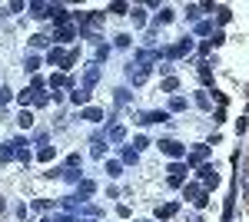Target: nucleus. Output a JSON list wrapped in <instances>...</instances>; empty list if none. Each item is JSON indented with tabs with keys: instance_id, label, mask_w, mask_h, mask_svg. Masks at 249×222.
I'll return each instance as SVG.
<instances>
[{
	"instance_id": "nucleus-1",
	"label": "nucleus",
	"mask_w": 249,
	"mask_h": 222,
	"mask_svg": "<svg viewBox=\"0 0 249 222\" xmlns=\"http://www.w3.org/2000/svg\"><path fill=\"white\" fill-rule=\"evenodd\" d=\"M156 146L163 149L166 156H173V159H179V156H186V146H183V143H176V139H160Z\"/></svg>"
},
{
	"instance_id": "nucleus-2",
	"label": "nucleus",
	"mask_w": 249,
	"mask_h": 222,
	"mask_svg": "<svg viewBox=\"0 0 249 222\" xmlns=\"http://www.w3.org/2000/svg\"><path fill=\"white\" fill-rule=\"evenodd\" d=\"M199 179H203L206 186H216V183H219V176H216V166L203 163V166H199Z\"/></svg>"
},
{
	"instance_id": "nucleus-3",
	"label": "nucleus",
	"mask_w": 249,
	"mask_h": 222,
	"mask_svg": "<svg viewBox=\"0 0 249 222\" xmlns=\"http://www.w3.org/2000/svg\"><path fill=\"white\" fill-rule=\"evenodd\" d=\"M166 120H170L166 113H160V110H150V113H143V116H140L136 123H143V126H150V123H166Z\"/></svg>"
},
{
	"instance_id": "nucleus-4",
	"label": "nucleus",
	"mask_w": 249,
	"mask_h": 222,
	"mask_svg": "<svg viewBox=\"0 0 249 222\" xmlns=\"http://www.w3.org/2000/svg\"><path fill=\"white\" fill-rule=\"evenodd\" d=\"M186 199H193L196 205H206V192H203V186H186Z\"/></svg>"
},
{
	"instance_id": "nucleus-5",
	"label": "nucleus",
	"mask_w": 249,
	"mask_h": 222,
	"mask_svg": "<svg viewBox=\"0 0 249 222\" xmlns=\"http://www.w3.org/2000/svg\"><path fill=\"white\" fill-rule=\"evenodd\" d=\"M183 176H186V166L183 163H173L170 166V186H183Z\"/></svg>"
},
{
	"instance_id": "nucleus-6",
	"label": "nucleus",
	"mask_w": 249,
	"mask_h": 222,
	"mask_svg": "<svg viewBox=\"0 0 249 222\" xmlns=\"http://www.w3.org/2000/svg\"><path fill=\"white\" fill-rule=\"evenodd\" d=\"M50 10H53V3H30V17H37V20H43V17H50Z\"/></svg>"
},
{
	"instance_id": "nucleus-7",
	"label": "nucleus",
	"mask_w": 249,
	"mask_h": 222,
	"mask_svg": "<svg viewBox=\"0 0 249 222\" xmlns=\"http://www.w3.org/2000/svg\"><path fill=\"white\" fill-rule=\"evenodd\" d=\"M190 50H193V40H190V37H183L179 43H176V47H170L166 53H170V56H183V53H190Z\"/></svg>"
},
{
	"instance_id": "nucleus-8",
	"label": "nucleus",
	"mask_w": 249,
	"mask_h": 222,
	"mask_svg": "<svg viewBox=\"0 0 249 222\" xmlns=\"http://www.w3.org/2000/svg\"><path fill=\"white\" fill-rule=\"evenodd\" d=\"M156 60H160V53H156V50H140V53H136V67H146V63H156Z\"/></svg>"
},
{
	"instance_id": "nucleus-9",
	"label": "nucleus",
	"mask_w": 249,
	"mask_h": 222,
	"mask_svg": "<svg viewBox=\"0 0 249 222\" xmlns=\"http://www.w3.org/2000/svg\"><path fill=\"white\" fill-rule=\"evenodd\" d=\"M126 76H130L133 83H143V80H146V70H143V67H136V63H130V67H126Z\"/></svg>"
},
{
	"instance_id": "nucleus-10",
	"label": "nucleus",
	"mask_w": 249,
	"mask_h": 222,
	"mask_svg": "<svg viewBox=\"0 0 249 222\" xmlns=\"http://www.w3.org/2000/svg\"><path fill=\"white\" fill-rule=\"evenodd\" d=\"M107 139H113V143H123V139H126V130H123L120 123H113V126L107 130Z\"/></svg>"
},
{
	"instance_id": "nucleus-11",
	"label": "nucleus",
	"mask_w": 249,
	"mask_h": 222,
	"mask_svg": "<svg viewBox=\"0 0 249 222\" xmlns=\"http://www.w3.org/2000/svg\"><path fill=\"white\" fill-rule=\"evenodd\" d=\"M63 60H67V53H63V50H57V47L47 53V63H50V67H63Z\"/></svg>"
},
{
	"instance_id": "nucleus-12",
	"label": "nucleus",
	"mask_w": 249,
	"mask_h": 222,
	"mask_svg": "<svg viewBox=\"0 0 249 222\" xmlns=\"http://www.w3.org/2000/svg\"><path fill=\"white\" fill-rule=\"evenodd\" d=\"M210 156V146H193V153H190V163H203Z\"/></svg>"
},
{
	"instance_id": "nucleus-13",
	"label": "nucleus",
	"mask_w": 249,
	"mask_h": 222,
	"mask_svg": "<svg viewBox=\"0 0 249 222\" xmlns=\"http://www.w3.org/2000/svg\"><path fill=\"white\" fill-rule=\"evenodd\" d=\"M206 10H213V3H206V7H196V3H193V7H186V17H190V20H199Z\"/></svg>"
},
{
	"instance_id": "nucleus-14",
	"label": "nucleus",
	"mask_w": 249,
	"mask_h": 222,
	"mask_svg": "<svg viewBox=\"0 0 249 222\" xmlns=\"http://www.w3.org/2000/svg\"><path fill=\"white\" fill-rule=\"evenodd\" d=\"M96 80H100V67H90V70H87V76H83V90H90Z\"/></svg>"
},
{
	"instance_id": "nucleus-15",
	"label": "nucleus",
	"mask_w": 249,
	"mask_h": 222,
	"mask_svg": "<svg viewBox=\"0 0 249 222\" xmlns=\"http://www.w3.org/2000/svg\"><path fill=\"white\" fill-rule=\"evenodd\" d=\"M156 216H160V219H170V216H176V203H166V205H156Z\"/></svg>"
},
{
	"instance_id": "nucleus-16",
	"label": "nucleus",
	"mask_w": 249,
	"mask_h": 222,
	"mask_svg": "<svg viewBox=\"0 0 249 222\" xmlns=\"http://www.w3.org/2000/svg\"><path fill=\"white\" fill-rule=\"evenodd\" d=\"M93 192H96L93 179H80V196H83V199H87V196H93Z\"/></svg>"
},
{
	"instance_id": "nucleus-17",
	"label": "nucleus",
	"mask_w": 249,
	"mask_h": 222,
	"mask_svg": "<svg viewBox=\"0 0 249 222\" xmlns=\"http://www.w3.org/2000/svg\"><path fill=\"white\" fill-rule=\"evenodd\" d=\"M160 90H163V93H176V90H179V80H176V76H166V80L160 83Z\"/></svg>"
},
{
	"instance_id": "nucleus-18",
	"label": "nucleus",
	"mask_w": 249,
	"mask_h": 222,
	"mask_svg": "<svg viewBox=\"0 0 249 222\" xmlns=\"http://www.w3.org/2000/svg\"><path fill=\"white\" fill-rule=\"evenodd\" d=\"M83 120H90V123H100V120H103V110H96V106H87V110H83Z\"/></svg>"
},
{
	"instance_id": "nucleus-19",
	"label": "nucleus",
	"mask_w": 249,
	"mask_h": 222,
	"mask_svg": "<svg viewBox=\"0 0 249 222\" xmlns=\"http://www.w3.org/2000/svg\"><path fill=\"white\" fill-rule=\"evenodd\" d=\"M170 20H173V10H170V7H163V10L156 14V20H153V23H156V27H163V23H170Z\"/></svg>"
},
{
	"instance_id": "nucleus-20",
	"label": "nucleus",
	"mask_w": 249,
	"mask_h": 222,
	"mask_svg": "<svg viewBox=\"0 0 249 222\" xmlns=\"http://www.w3.org/2000/svg\"><path fill=\"white\" fill-rule=\"evenodd\" d=\"M70 100H73L77 106H80V103H90V90H73V93H70Z\"/></svg>"
},
{
	"instance_id": "nucleus-21",
	"label": "nucleus",
	"mask_w": 249,
	"mask_h": 222,
	"mask_svg": "<svg viewBox=\"0 0 249 222\" xmlns=\"http://www.w3.org/2000/svg\"><path fill=\"white\" fill-rule=\"evenodd\" d=\"M17 153H14V143H7V146H0V163H10Z\"/></svg>"
},
{
	"instance_id": "nucleus-22",
	"label": "nucleus",
	"mask_w": 249,
	"mask_h": 222,
	"mask_svg": "<svg viewBox=\"0 0 249 222\" xmlns=\"http://www.w3.org/2000/svg\"><path fill=\"white\" fill-rule=\"evenodd\" d=\"M136 159H140V153H136L133 146H123V163H133L136 166Z\"/></svg>"
},
{
	"instance_id": "nucleus-23",
	"label": "nucleus",
	"mask_w": 249,
	"mask_h": 222,
	"mask_svg": "<svg viewBox=\"0 0 249 222\" xmlns=\"http://www.w3.org/2000/svg\"><path fill=\"white\" fill-rule=\"evenodd\" d=\"M103 149H107V139H103V136H93V156L96 159L103 156Z\"/></svg>"
},
{
	"instance_id": "nucleus-24",
	"label": "nucleus",
	"mask_w": 249,
	"mask_h": 222,
	"mask_svg": "<svg viewBox=\"0 0 249 222\" xmlns=\"http://www.w3.org/2000/svg\"><path fill=\"white\" fill-rule=\"evenodd\" d=\"M17 123L23 126V130H30V126H34V113H27V110H23V113L17 116Z\"/></svg>"
},
{
	"instance_id": "nucleus-25",
	"label": "nucleus",
	"mask_w": 249,
	"mask_h": 222,
	"mask_svg": "<svg viewBox=\"0 0 249 222\" xmlns=\"http://www.w3.org/2000/svg\"><path fill=\"white\" fill-rule=\"evenodd\" d=\"M50 86H70V76H63V73H53V76H50Z\"/></svg>"
},
{
	"instance_id": "nucleus-26",
	"label": "nucleus",
	"mask_w": 249,
	"mask_h": 222,
	"mask_svg": "<svg viewBox=\"0 0 249 222\" xmlns=\"http://www.w3.org/2000/svg\"><path fill=\"white\" fill-rule=\"evenodd\" d=\"M73 37H77L73 27H60V30H57V40H73Z\"/></svg>"
},
{
	"instance_id": "nucleus-27",
	"label": "nucleus",
	"mask_w": 249,
	"mask_h": 222,
	"mask_svg": "<svg viewBox=\"0 0 249 222\" xmlns=\"http://www.w3.org/2000/svg\"><path fill=\"white\" fill-rule=\"evenodd\" d=\"M47 103H50V96L43 90H34V106H47Z\"/></svg>"
},
{
	"instance_id": "nucleus-28",
	"label": "nucleus",
	"mask_w": 249,
	"mask_h": 222,
	"mask_svg": "<svg viewBox=\"0 0 249 222\" xmlns=\"http://www.w3.org/2000/svg\"><path fill=\"white\" fill-rule=\"evenodd\" d=\"M113 100L120 106H126V103H130V90H113Z\"/></svg>"
},
{
	"instance_id": "nucleus-29",
	"label": "nucleus",
	"mask_w": 249,
	"mask_h": 222,
	"mask_svg": "<svg viewBox=\"0 0 249 222\" xmlns=\"http://www.w3.org/2000/svg\"><path fill=\"white\" fill-rule=\"evenodd\" d=\"M130 17H133V23L140 27V23L146 20V10H143V7H133V10H130Z\"/></svg>"
},
{
	"instance_id": "nucleus-30",
	"label": "nucleus",
	"mask_w": 249,
	"mask_h": 222,
	"mask_svg": "<svg viewBox=\"0 0 249 222\" xmlns=\"http://www.w3.org/2000/svg\"><path fill=\"white\" fill-rule=\"evenodd\" d=\"M37 67H40L37 56H27V60H23V70H27V73H37Z\"/></svg>"
},
{
	"instance_id": "nucleus-31",
	"label": "nucleus",
	"mask_w": 249,
	"mask_h": 222,
	"mask_svg": "<svg viewBox=\"0 0 249 222\" xmlns=\"http://www.w3.org/2000/svg\"><path fill=\"white\" fill-rule=\"evenodd\" d=\"M77 60H80V50H70V53H67V60H63V70H70Z\"/></svg>"
},
{
	"instance_id": "nucleus-32",
	"label": "nucleus",
	"mask_w": 249,
	"mask_h": 222,
	"mask_svg": "<svg viewBox=\"0 0 249 222\" xmlns=\"http://www.w3.org/2000/svg\"><path fill=\"white\" fill-rule=\"evenodd\" d=\"M170 110H173V113H179V110H186V100H183V96H173V103H170Z\"/></svg>"
},
{
	"instance_id": "nucleus-33",
	"label": "nucleus",
	"mask_w": 249,
	"mask_h": 222,
	"mask_svg": "<svg viewBox=\"0 0 249 222\" xmlns=\"http://www.w3.org/2000/svg\"><path fill=\"white\" fill-rule=\"evenodd\" d=\"M17 100L23 103V106H27V103H34V86H30V90H23V93H17Z\"/></svg>"
},
{
	"instance_id": "nucleus-34",
	"label": "nucleus",
	"mask_w": 249,
	"mask_h": 222,
	"mask_svg": "<svg viewBox=\"0 0 249 222\" xmlns=\"http://www.w3.org/2000/svg\"><path fill=\"white\" fill-rule=\"evenodd\" d=\"M196 103H199L203 110H210V106H213V103H210V93H196Z\"/></svg>"
},
{
	"instance_id": "nucleus-35",
	"label": "nucleus",
	"mask_w": 249,
	"mask_h": 222,
	"mask_svg": "<svg viewBox=\"0 0 249 222\" xmlns=\"http://www.w3.org/2000/svg\"><path fill=\"white\" fill-rule=\"evenodd\" d=\"M53 156H57V149H50V146H43V149H40V159H43V163H50Z\"/></svg>"
},
{
	"instance_id": "nucleus-36",
	"label": "nucleus",
	"mask_w": 249,
	"mask_h": 222,
	"mask_svg": "<svg viewBox=\"0 0 249 222\" xmlns=\"http://www.w3.org/2000/svg\"><path fill=\"white\" fill-rule=\"evenodd\" d=\"M50 43V37H43V34H37V37H30V47H47Z\"/></svg>"
},
{
	"instance_id": "nucleus-37",
	"label": "nucleus",
	"mask_w": 249,
	"mask_h": 222,
	"mask_svg": "<svg viewBox=\"0 0 249 222\" xmlns=\"http://www.w3.org/2000/svg\"><path fill=\"white\" fill-rule=\"evenodd\" d=\"M10 96H14V93L7 90V86H0V110H3V106H7V103H10Z\"/></svg>"
},
{
	"instance_id": "nucleus-38",
	"label": "nucleus",
	"mask_w": 249,
	"mask_h": 222,
	"mask_svg": "<svg viewBox=\"0 0 249 222\" xmlns=\"http://www.w3.org/2000/svg\"><path fill=\"white\" fill-rule=\"evenodd\" d=\"M63 179H70V183H80V172H77V169H63Z\"/></svg>"
},
{
	"instance_id": "nucleus-39",
	"label": "nucleus",
	"mask_w": 249,
	"mask_h": 222,
	"mask_svg": "<svg viewBox=\"0 0 249 222\" xmlns=\"http://www.w3.org/2000/svg\"><path fill=\"white\" fill-rule=\"evenodd\" d=\"M107 172H110V176H120L123 166H120V163H107Z\"/></svg>"
},
{
	"instance_id": "nucleus-40",
	"label": "nucleus",
	"mask_w": 249,
	"mask_h": 222,
	"mask_svg": "<svg viewBox=\"0 0 249 222\" xmlns=\"http://www.w3.org/2000/svg\"><path fill=\"white\" fill-rule=\"evenodd\" d=\"M216 14H219V23H226V20L232 17V14H230V7H219V10H216Z\"/></svg>"
},
{
	"instance_id": "nucleus-41",
	"label": "nucleus",
	"mask_w": 249,
	"mask_h": 222,
	"mask_svg": "<svg viewBox=\"0 0 249 222\" xmlns=\"http://www.w3.org/2000/svg\"><path fill=\"white\" fill-rule=\"evenodd\" d=\"M143 146H150V143H146V136H136V139H133V149H136V153H140V149H143Z\"/></svg>"
},
{
	"instance_id": "nucleus-42",
	"label": "nucleus",
	"mask_w": 249,
	"mask_h": 222,
	"mask_svg": "<svg viewBox=\"0 0 249 222\" xmlns=\"http://www.w3.org/2000/svg\"><path fill=\"white\" fill-rule=\"evenodd\" d=\"M110 10H113V14H130V7H126V3H113Z\"/></svg>"
},
{
	"instance_id": "nucleus-43",
	"label": "nucleus",
	"mask_w": 249,
	"mask_h": 222,
	"mask_svg": "<svg viewBox=\"0 0 249 222\" xmlns=\"http://www.w3.org/2000/svg\"><path fill=\"white\" fill-rule=\"evenodd\" d=\"M47 222H77V219H70V216H53V219H47Z\"/></svg>"
},
{
	"instance_id": "nucleus-44",
	"label": "nucleus",
	"mask_w": 249,
	"mask_h": 222,
	"mask_svg": "<svg viewBox=\"0 0 249 222\" xmlns=\"http://www.w3.org/2000/svg\"><path fill=\"white\" fill-rule=\"evenodd\" d=\"M243 186H246V196H249V172H243Z\"/></svg>"
},
{
	"instance_id": "nucleus-45",
	"label": "nucleus",
	"mask_w": 249,
	"mask_h": 222,
	"mask_svg": "<svg viewBox=\"0 0 249 222\" xmlns=\"http://www.w3.org/2000/svg\"><path fill=\"white\" fill-rule=\"evenodd\" d=\"M3 209H7V199H3V196H0V216H3Z\"/></svg>"
},
{
	"instance_id": "nucleus-46",
	"label": "nucleus",
	"mask_w": 249,
	"mask_h": 222,
	"mask_svg": "<svg viewBox=\"0 0 249 222\" xmlns=\"http://www.w3.org/2000/svg\"><path fill=\"white\" fill-rule=\"evenodd\" d=\"M87 222H96V219H87Z\"/></svg>"
},
{
	"instance_id": "nucleus-47",
	"label": "nucleus",
	"mask_w": 249,
	"mask_h": 222,
	"mask_svg": "<svg viewBox=\"0 0 249 222\" xmlns=\"http://www.w3.org/2000/svg\"><path fill=\"white\" fill-rule=\"evenodd\" d=\"M143 222H150V219H143Z\"/></svg>"
}]
</instances>
